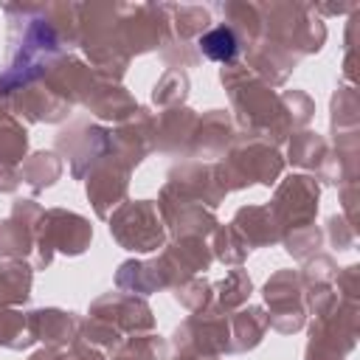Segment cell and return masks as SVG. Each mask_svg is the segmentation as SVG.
Here are the masks:
<instances>
[{
    "label": "cell",
    "instance_id": "12",
    "mask_svg": "<svg viewBox=\"0 0 360 360\" xmlns=\"http://www.w3.org/2000/svg\"><path fill=\"white\" fill-rule=\"evenodd\" d=\"M264 304H267V326L281 332V335H292L298 329L307 326V309H304V284L298 270L284 267L276 270L264 287H262Z\"/></svg>",
    "mask_w": 360,
    "mask_h": 360
},
{
    "label": "cell",
    "instance_id": "43",
    "mask_svg": "<svg viewBox=\"0 0 360 360\" xmlns=\"http://www.w3.org/2000/svg\"><path fill=\"white\" fill-rule=\"evenodd\" d=\"M174 301L188 312H202L214 304V284L205 276H188L172 287Z\"/></svg>",
    "mask_w": 360,
    "mask_h": 360
},
{
    "label": "cell",
    "instance_id": "45",
    "mask_svg": "<svg viewBox=\"0 0 360 360\" xmlns=\"http://www.w3.org/2000/svg\"><path fill=\"white\" fill-rule=\"evenodd\" d=\"M76 338H82L84 343L101 349L104 354H110V352L124 340V335H121L115 326H110L107 321H101V318H96V315L79 318V335H76Z\"/></svg>",
    "mask_w": 360,
    "mask_h": 360
},
{
    "label": "cell",
    "instance_id": "48",
    "mask_svg": "<svg viewBox=\"0 0 360 360\" xmlns=\"http://www.w3.org/2000/svg\"><path fill=\"white\" fill-rule=\"evenodd\" d=\"M160 56H163V62H166L169 68H180V70L194 68V65L200 62L197 45H191V42H180V39H172V37L163 42Z\"/></svg>",
    "mask_w": 360,
    "mask_h": 360
},
{
    "label": "cell",
    "instance_id": "2",
    "mask_svg": "<svg viewBox=\"0 0 360 360\" xmlns=\"http://www.w3.org/2000/svg\"><path fill=\"white\" fill-rule=\"evenodd\" d=\"M87 65L101 76L121 82L132 56L124 48L118 31V8L115 3H82L79 8V42Z\"/></svg>",
    "mask_w": 360,
    "mask_h": 360
},
{
    "label": "cell",
    "instance_id": "1",
    "mask_svg": "<svg viewBox=\"0 0 360 360\" xmlns=\"http://www.w3.org/2000/svg\"><path fill=\"white\" fill-rule=\"evenodd\" d=\"M219 82L231 98V118L239 132L259 135L276 146L287 143L292 127L284 112L281 96L267 82H262L245 62L222 65Z\"/></svg>",
    "mask_w": 360,
    "mask_h": 360
},
{
    "label": "cell",
    "instance_id": "22",
    "mask_svg": "<svg viewBox=\"0 0 360 360\" xmlns=\"http://www.w3.org/2000/svg\"><path fill=\"white\" fill-rule=\"evenodd\" d=\"M70 104L62 101L45 82L42 76L17 87L11 96H8V112L11 115H20L31 124H62L68 115H70Z\"/></svg>",
    "mask_w": 360,
    "mask_h": 360
},
{
    "label": "cell",
    "instance_id": "35",
    "mask_svg": "<svg viewBox=\"0 0 360 360\" xmlns=\"http://www.w3.org/2000/svg\"><path fill=\"white\" fill-rule=\"evenodd\" d=\"M197 53L200 59H211V62H219V65H231V62H239V39L233 37V31L225 25V22H217L211 25L197 42Z\"/></svg>",
    "mask_w": 360,
    "mask_h": 360
},
{
    "label": "cell",
    "instance_id": "50",
    "mask_svg": "<svg viewBox=\"0 0 360 360\" xmlns=\"http://www.w3.org/2000/svg\"><path fill=\"white\" fill-rule=\"evenodd\" d=\"M335 295L338 298H346V301H360V267L357 264H349V267H340L335 281Z\"/></svg>",
    "mask_w": 360,
    "mask_h": 360
},
{
    "label": "cell",
    "instance_id": "9",
    "mask_svg": "<svg viewBox=\"0 0 360 360\" xmlns=\"http://www.w3.org/2000/svg\"><path fill=\"white\" fill-rule=\"evenodd\" d=\"M110 146H112V135L107 127L90 118H76L59 129L53 152L70 163V174L76 180H84L90 169L110 155Z\"/></svg>",
    "mask_w": 360,
    "mask_h": 360
},
{
    "label": "cell",
    "instance_id": "4",
    "mask_svg": "<svg viewBox=\"0 0 360 360\" xmlns=\"http://www.w3.org/2000/svg\"><path fill=\"white\" fill-rule=\"evenodd\" d=\"M259 14L262 37L298 59L318 53L326 42L323 17L315 14L312 3H259Z\"/></svg>",
    "mask_w": 360,
    "mask_h": 360
},
{
    "label": "cell",
    "instance_id": "13",
    "mask_svg": "<svg viewBox=\"0 0 360 360\" xmlns=\"http://www.w3.org/2000/svg\"><path fill=\"white\" fill-rule=\"evenodd\" d=\"M158 211L160 219L166 225V231L172 233V239L180 236H197V239H208L214 233V228L219 225L217 214L194 200H188L177 186L163 183L160 194H158Z\"/></svg>",
    "mask_w": 360,
    "mask_h": 360
},
{
    "label": "cell",
    "instance_id": "54",
    "mask_svg": "<svg viewBox=\"0 0 360 360\" xmlns=\"http://www.w3.org/2000/svg\"><path fill=\"white\" fill-rule=\"evenodd\" d=\"M172 360H219V357H202V354H174Z\"/></svg>",
    "mask_w": 360,
    "mask_h": 360
},
{
    "label": "cell",
    "instance_id": "55",
    "mask_svg": "<svg viewBox=\"0 0 360 360\" xmlns=\"http://www.w3.org/2000/svg\"><path fill=\"white\" fill-rule=\"evenodd\" d=\"M3 112H8V98H6V96H0V115H3Z\"/></svg>",
    "mask_w": 360,
    "mask_h": 360
},
{
    "label": "cell",
    "instance_id": "47",
    "mask_svg": "<svg viewBox=\"0 0 360 360\" xmlns=\"http://www.w3.org/2000/svg\"><path fill=\"white\" fill-rule=\"evenodd\" d=\"M338 270H340V267L335 264V259H332L329 253H315L312 259L304 262V267L298 270V276H301V284H304V290H307V287L332 284L335 276H338Z\"/></svg>",
    "mask_w": 360,
    "mask_h": 360
},
{
    "label": "cell",
    "instance_id": "38",
    "mask_svg": "<svg viewBox=\"0 0 360 360\" xmlns=\"http://www.w3.org/2000/svg\"><path fill=\"white\" fill-rule=\"evenodd\" d=\"M208 239H211L208 248H211V253H214L217 262H222V264H228V267H242V264H245L250 248H248V242L239 236V231H236L231 222H228V225L219 222Z\"/></svg>",
    "mask_w": 360,
    "mask_h": 360
},
{
    "label": "cell",
    "instance_id": "19",
    "mask_svg": "<svg viewBox=\"0 0 360 360\" xmlns=\"http://www.w3.org/2000/svg\"><path fill=\"white\" fill-rule=\"evenodd\" d=\"M292 166L304 169V174H312L318 183H329L338 186L340 183V169L338 160L332 155L329 141L321 132L312 129H295L287 138V158Z\"/></svg>",
    "mask_w": 360,
    "mask_h": 360
},
{
    "label": "cell",
    "instance_id": "53",
    "mask_svg": "<svg viewBox=\"0 0 360 360\" xmlns=\"http://www.w3.org/2000/svg\"><path fill=\"white\" fill-rule=\"evenodd\" d=\"M28 360H68V352L65 349H53V346H42Z\"/></svg>",
    "mask_w": 360,
    "mask_h": 360
},
{
    "label": "cell",
    "instance_id": "49",
    "mask_svg": "<svg viewBox=\"0 0 360 360\" xmlns=\"http://www.w3.org/2000/svg\"><path fill=\"white\" fill-rule=\"evenodd\" d=\"M323 239H329V245H332L335 250H352L354 242H357V231H354V225H352L343 214H332V217L326 219Z\"/></svg>",
    "mask_w": 360,
    "mask_h": 360
},
{
    "label": "cell",
    "instance_id": "32",
    "mask_svg": "<svg viewBox=\"0 0 360 360\" xmlns=\"http://www.w3.org/2000/svg\"><path fill=\"white\" fill-rule=\"evenodd\" d=\"M219 14L222 22L233 31V37L239 39L242 53L248 48H253L262 39V14H259V3H245V0H228L219 3Z\"/></svg>",
    "mask_w": 360,
    "mask_h": 360
},
{
    "label": "cell",
    "instance_id": "6",
    "mask_svg": "<svg viewBox=\"0 0 360 360\" xmlns=\"http://www.w3.org/2000/svg\"><path fill=\"white\" fill-rule=\"evenodd\" d=\"M110 236L129 253H158L169 242L155 200H124L107 217Z\"/></svg>",
    "mask_w": 360,
    "mask_h": 360
},
{
    "label": "cell",
    "instance_id": "20",
    "mask_svg": "<svg viewBox=\"0 0 360 360\" xmlns=\"http://www.w3.org/2000/svg\"><path fill=\"white\" fill-rule=\"evenodd\" d=\"M166 183L177 186L188 200L217 211V205L228 197L217 160H183L166 172Z\"/></svg>",
    "mask_w": 360,
    "mask_h": 360
},
{
    "label": "cell",
    "instance_id": "17",
    "mask_svg": "<svg viewBox=\"0 0 360 360\" xmlns=\"http://www.w3.org/2000/svg\"><path fill=\"white\" fill-rule=\"evenodd\" d=\"M129 177H132V169H127L112 155H107L90 169V174L84 177V194L98 219H107L127 200Z\"/></svg>",
    "mask_w": 360,
    "mask_h": 360
},
{
    "label": "cell",
    "instance_id": "41",
    "mask_svg": "<svg viewBox=\"0 0 360 360\" xmlns=\"http://www.w3.org/2000/svg\"><path fill=\"white\" fill-rule=\"evenodd\" d=\"M188 73L180 68H166L160 73V79L152 87V104H158L160 110H172V107H183L188 98Z\"/></svg>",
    "mask_w": 360,
    "mask_h": 360
},
{
    "label": "cell",
    "instance_id": "11",
    "mask_svg": "<svg viewBox=\"0 0 360 360\" xmlns=\"http://www.w3.org/2000/svg\"><path fill=\"white\" fill-rule=\"evenodd\" d=\"M318 200H321V183L312 174H287L276 183L273 200L267 202V208L273 211L281 236L292 228L301 225H312L318 217Z\"/></svg>",
    "mask_w": 360,
    "mask_h": 360
},
{
    "label": "cell",
    "instance_id": "44",
    "mask_svg": "<svg viewBox=\"0 0 360 360\" xmlns=\"http://www.w3.org/2000/svg\"><path fill=\"white\" fill-rule=\"evenodd\" d=\"M281 245L284 250L295 259V262H307L312 259L315 253H321V245H323V231L312 222V225H301V228H292L281 236Z\"/></svg>",
    "mask_w": 360,
    "mask_h": 360
},
{
    "label": "cell",
    "instance_id": "52",
    "mask_svg": "<svg viewBox=\"0 0 360 360\" xmlns=\"http://www.w3.org/2000/svg\"><path fill=\"white\" fill-rule=\"evenodd\" d=\"M20 166L0 163V194H14L20 188Z\"/></svg>",
    "mask_w": 360,
    "mask_h": 360
},
{
    "label": "cell",
    "instance_id": "7",
    "mask_svg": "<svg viewBox=\"0 0 360 360\" xmlns=\"http://www.w3.org/2000/svg\"><path fill=\"white\" fill-rule=\"evenodd\" d=\"M360 335V301L338 298L335 307L312 318L304 360H346Z\"/></svg>",
    "mask_w": 360,
    "mask_h": 360
},
{
    "label": "cell",
    "instance_id": "10",
    "mask_svg": "<svg viewBox=\"0 0 360 360\" xmlns=\"http://www.w3.org/2000/svg\"><path fill=\"white\" fill-rule=\"evenodd\" d=\"M118 31L129 56L160 51L169 39V17L163 3H115Z\"/></svg>",
    "mask_w": 360,
    "mask_h": 360
},
{
    "label": "cell",
    "instance_id": "34",
    "mask_svg": "<svg viewBox=\"0 0 360 360\" xmlns=\"http://www.w3.org/2000/svg\"><path fill=\"white\" fill-rule=\"evenodd\" d=\"M62 169H65V160L53 152V149H37L31 152L22 163H20V180L34 191H45L51 188L59 177H62Z\"/></svg>",
    "mask_w": 360,
    "mask_h": 360
},
{
    "label": "cell",
    "instance_id": "28",
    "mask_svg": "<svg viewBox=\"0 0 360 360\" xmlns=\"http://www.w3.org/2000/svg\"><path fill=\"white\" fill-rule=\"evenodd\" d=\"M231 225L239 231V236L248 242L250 250L256 248H270L281 242V228L267 205H242L236 208Z\"/></svg>",
    "mask_w": 360,
    "mask_h": 360
},
{
    "label": "cell",
    "instance_id": "5",
    "mask_svg": "<svg viewBox=\"0 0 360 360\" xmlns=\"http://www.w3.org/2000/svg\"><path fill=\"white\" fill-rule=\"evenodd\" d=\"M93 242V225L87 217L68 211V208H45L37 236H34V253L31 267L45 270L56 253L62 256H82Z\"/></svg>",
    "mask_w": 360,
    "mask_h": 360
},
{
    "label": "cell",
    "instance_id": "8",
    "mask_svg": "<svg viewBox=\"0 0 360 360\" xmlns=\"http://www.w3.org/2000/svg\"><path fill=\"white\" fill-rule=\"evenodd\" d=\"M169 349L174 354H202L222 357L231 352V321L228 312L211 304L202 312H191L169 338Z\"/></svg>",
    "mask_w": 360,
    "mask_h": 360
},
{
    "label": "cell",
    "instance_id": "51",
    "mask_svg": "<svg viewBox=\"0 0 360 360\" xmlns=\"http://www.w3.org/2000/svg\"><path fill=\"white\" fill-rule=\"evenodd\" d=\"M65 352H68V360H107V354H104L101 349L84 343L82 338H76Z\"/></svg>",
    "mask_w": 360,
    "mask_h": 360
},
{
    "label": "cell",
    "instance_id": "23",
    "mask_svg": "<svg viewBox=\"0 0 360 360\" xmlns=\"http://www.w3.org/2000/svg\"><path fill=\"white\" fill-rule=\"evenodd\" d=\"M236 124L231 118L228 110H205L200 118H197V129H194V138H191V152L188 158H197V160H219L228 146L233 143L236 138Z\"/></svg>",
    "mask_w": 360,
    "mask_h": 360
},
{
    "label": "cell",
    "instance_id": "40",
    "mask_svg": "<svg viewBox=\"0 0 360 360\" xmlns=\"http://www.w3.org/2000/svg\"><path fill=\"white\" fill-rule=\"evenodd\" d=\"M28 158V129L11 112L0 115V163L20 166Z\"/></svg>",
    "mask_w": 360,
    "mask_h": 360
},
{
    "label": "cell",
    "instance_id": "21",
    "mask_svg": "<svg viewBox=\"0 0 360 360\" xmlns=\"http://www.w3.org/2000/svg\"><path fill=\"white\" fill-rule=\"evenodd\" d=\"M155 259L166 276L169 290L188 276H202L214 264V253L208 248V239H197V236H180V239L166 242Z\"/></svg>",
    "mask_w": 360,
    "mask_h": 360
},
{
    "label": "cell",
    "instance_id": "14",
    "mask_svg": "<svg viewBox=\"0 0 360 360\" xmlns=\"http://www.w3.org/2000/svg\"><path fill=\"white\" fill-rule=\"evenodd\" d=\"M87 315H96V318L107 321L124 338L143 335V332H152L155 329V312L146 304V298L129 295V292H121V290H110V292L93 298Z\"/></svg>",
    "mask_w": 360,
    "mask_h": 360
},
{
    "label": "cell",
    "instance_id": "15",
    "mask_svg": "<svg viewBox=\"0 0 360 360\" xmlns=\"http://www.w3.org/2000/svg\"><path fill=\"white\" fill-rule=\"evenodd\" d=\"M155 121H158V112L138 104V110L129 118H124L110 129L112 135L110 155L121 160L127 169H135L143 158H149V152H155Z\"/></svg>",
    "mask_w": 360,
    "mask_h": 360
},
{
    "label": "cell",
    "instance_id": "29",
    "mask_svg": "<svg viewBox=\"0 0 360 360\" xmlns=\"http://www.w3.org/2000/svg\"><path fill=\"white\" fill-rule=\"evenodd\" d=\"M115 290L146 298L158 290H169V284L158 259H127L115 270Z\"/></svg>",
    "mask_w": 360,
    "mask_h": 360
},
{
    "label": "cell",
    "instance_id": "30",
    "mask_svg": "<svg viewBox=\"0 0 360 360\" xmlns=\"http://www.w3.org/2000/svg\"><path fill=\"white\" fill-rule=\"evenodd\" d=\"M228 321H231V352H236V354L253 352L270 329L264 307H256V304H245V307L228 312Z\"/></svg>",
    "mask_w": 360,
    "mask_h": 360
},
{
    "label": "cell",
    "instance_id": "18",
    "mask_svg": "<svg viewBox=\"0 0 360 360\" xmlns=\"http://www.w3.org/2000/svg\"><path fill=\"white\" fill-rule=\"evenodd\" d=\"M42 214L45 208L31 197H20L11 202L8 217L0 219V259H31Z\"/></svg>",
    "mask_w": 360,
    "mask_h": 360
},
{
    "label": "cell",
    "instance_id": "33",
    "mask_svg": "<svg viewBox=\"0 0 360 360\" xmlns=\"http://www.w3.org/2000/svg\"><path fill=\"white\" fill-rule=\"evenodd\" d=\"M34 267L25 259H0V304L22 307L31 298Z\"/></svg>",
    "mask_w": 360,
    "mask_h": 360
},
{
    "label": "cell",
    "instance_id": "26",
    "mask_svg": "<svg viewBox=\"0 0 360 360\" xmlns=\"http://www.w3.org/2000/svg\"><path fill=\"white\" fill-rule=\"evenodd\" d=\"M84 110H90V115H96L98 121H110V124H121L124 118H129L138 110L135 96L115 79L98 76L96 87L90 90V96L82 104Z\"/></svg>",
    "mask_w": 360,
    "mask_h": 360
},
{
    "label": "cell",
    "instance_id": "27",
    "mask_svg": "<svg viewBox=\"0 0 360 360\" xmlns=\"http://www.w3.org/2000/svg\"><path fill=\"white\" fill-rule=\"evenodd\" d=\"M245 65H248L262 82H267L270 87H278V84H284V82L290 79V73L295 70L298 56H292L290 51H284V48H278V45H273L270 39L262 37L253 48L245 51Z\"/></svg>",
    "mask_w": 360,
    "mask_h": 360
},
{
    "label": "cell",
    "instance_id": "31",
    "mask_svg": "<svg viewBox=\"0 0 360 360\" xmlns=\"http://www.w3.org/2000/svg\"><path fill=\"white\" fill-rule=\"evenodd\" d=\"M166 17H169V37L180 42H197L211 25V8L194 6V3H163Z\"/></svg>",
    "mask_w": 360,
    "mask_h": 360
},
{
    "label": "cell",
    "instance_id": "3",
    "mask_svg": "<svg viewBox=\"0 0 360 360\" xmlns=\"http://www.w3.org/2000/svg\"><path fill=\"white\" fill-rule=\"evenodd\" d=\"M284 155L276 143L259 138V135H248V132H236L233 143L228 146V152L217 160L219 166V177L225 191H239L248 186H276L284 174Z\"/></svg>",
    "mask_w": 360,
    "mask_h": 360
},
{
    "label": "cell",
    "instance_id": "37",
    "mask_svg": "<svg viewBox=\"0 0 360 360\" xmlns=\"http://www.w3.org/2000/svg\"><path fill=\"white\" fill-rule=\"evenodd\" d=\"M34 343L37 340L28 326V312H22L20 307L0 304V349L22 352V349H31Z\"/></svg>",
    "mask_w": 360,
    "mask_h": 360
},
{
    "label": "cell",
    "instance_id": "25",
    "mask_svg": "<svg viewBox=\"0 0 360 360\" xmlns=\"http://www.w3.org/2000/svg\"><path fill=\"white\" fill-rule=\"evenodd\" d=\"M28 326L37 343L68 349L79 335V315L59 307H39L28 312Z\"/></svg>",
    "mask_w": 360,
    "mask_h": 360
},
{
    "label": "cell",
    "instance_id": "24",
    "mask_svg": "<svg viewBox=\"0 0 360 360\" xmlns=\"http://www.w3.org/2000/svg\"><path fill=\"white\" fill-rule=\"evenodd\" d=\"M197 118L200 112H194L191 107H172V110H160L158 121H155V149L163 155H174V158H188L191 152V138L197 129Z\"/></svg>",
    "mask_w": 360,
    "mask_h": 360
},
{
    "label": "cell",
    "instance_id": "46",
    "mask_svg": "<svg viewBox=\"0 0 360 360\" xmlns=\"http://www.w3.org/2000/svg\"><path fill=\"white\" fill-rule=\"evenodd\" d=\"M278 96H281V104H284V112H287V118H290L292 132H295V129H307V124H309L312 115H315V101H312L304 90H298V87L284 90V93H278Z\"/></svg>",
    "mask_w": 360,
    "mask_h": 360
},
{
    "label": "cell",
    "instance_id": "42",
    "mask_svg": "<svg viewBox=\"0 0 360 360\" xmlns=\"http://www.w3.org/2000/svg\"><path fill=\"white\" fill-rule=\"evenodd\" d=\"M329 124H332V132L357 129V124H360V104H357V90L352 84H343V87H338L332 93Z\"/></svg>",
    "mask_w": 360,
    "mask_h": 360
},
{
    "label": "cell",
    "instance_id": "16",
    "mask_svg": "<svg viewBox=\"0 0 360 360\" xmlns=\"http://www.w3.org/2000/svg\"><path fill=\"white\" fill-rule=\"evenodd\" d=\"M98 76H101V73H98L96 68H90L84 59H79V56L70 53V51L53 56V59L45 65V70H42V82H45L62 101H68L70 107L84 104V98H87L90 90L96 87Z\"/></svg>",
    "mask_w": 360,
    "mask_h": 360
},
{
    "label": "cell",
    "instance_id": "36",
    "mask_svg": "<svg viewBox=\"0 0 360 360\" xmlns=\"http://www.w3.org/2000/svg\"><path fill=\"white\" fill-rule=\"evenodd\" d=\"M107 360H169V340L155 332L129 335L107 354Z\"/></svg>",
    "mask_w": 360,
    "mask_h": 360
},
{
    "label": "cell",
    "instance_id": "39",
    "mask_svg": "<svg viewBox=\"0 0 360 360\" xmlns=\"http://www.w3.org/2000/svg\"><path fill=\"white\" fill-rule=\"evenodd\" d=\"M250 292H253V281H250L248 270L231 267L225 273V278L214 284V304L222 307L225 312H233V309H239V307L248 304Z\"/></svg>",
    "mask_w": 360,
    "mask_h": 360
}]
</instances>
